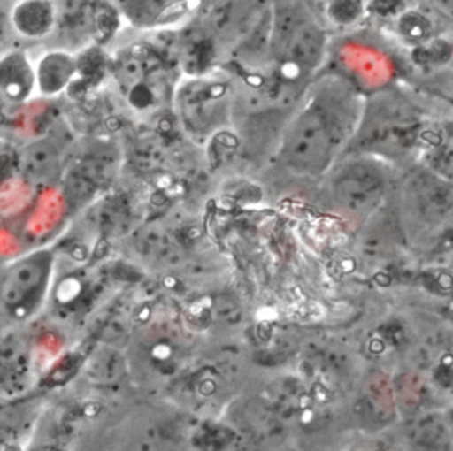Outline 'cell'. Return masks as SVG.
Here are the masks:
<instances>
[{
	"label": "cell",
	"mask_w": 453,
	"mask_h": 451,
	"mask_svg": "<svg viewBox=\"0 0 453 451\" xmlns=\"http://www.w3.org/2000/svg\"><path fill=\"white\" fill-rule=\"evenodd\" d=\"M365 108L352 83L327 73L304 85L281 131L280 157L296 173L320 175L354 141Z\"/></svg>",
	"instance_id": "cell-1"
},
{
	"label": "cell",
	"mask_w": 453,
	"mask_h": 451,
	"mask_svg": "<svg viewBox=\"0 0 453 451\" xmlns=\"http://www.w3.org/2000/svg\"><path fill=\"white\" fill-rule=\"evenodd\" d=\"M276 21L273 0H218L205 28L211 42L235 58L269 57Z\"/></svg>",
	"instance_id": "cell-2"
},
{
	"label": "cell",
	"mask_w": 453,
	"mask_h": 451,
	"mask_svg": "<svg viewBox=\"0 0 453 451\" xmlns=\"http://www.w3.org/2000/svg\"><path fill=\"white\" fill-rule=\"evenodd\" d=\"M324 34L320 27L297 11L276 12L269 57L276 64L280 80L294 81L308 76L322 58Z\"/></svg>",
	"instance_id": "cell-3"
},
{
	"label": "cell",
	"mask_w": 453,
	"mask_h": 451,
	"mask_svg": "<svg viewBox=\"0 0 453 451\" xmlns=\"http://www.w3.org/2000/svg\"><path fill=\"white\" fill-rule=\"evenodd\" d=\"M333 196L347 212H368L386 187L382 166L368 154L340 163L333 172Z\"/></svg>",
	"instance_id": "cell-4"
},
{
	"label": "cell",
	"mask_w": 453,
	"mask_h": 451,
	"mask_svg": "<svg viewBox=\"0 0 453 451\" xmlns=\"http://www.w3.org/2000/svg\"><path fill=\"white\" fill-rule=\"evenodd\" d=\"M51 267L48 251L30 253L12 262L4 274V299L12 306L25 304V299L35 301L46 287Z\"/></svg>",
	"instance_id": "cell-5"
},
{
	"label": "cell",
	"mask_w": 453,
	"mask_h": 451,
	"mask_svg": "<svg viewBox=\"0 0 453 451\" xmlns=\"http://www.w3.org/2000/svg\"><path fill=\"white\" fill-rule=\"evenodd\" d=\"M228 92L225 85L212 81H191L180 94V115L191 129H214L226 111Z\"/></svg>",
	"instance_id": "cell-6"
},
{
	"label": "cell",
	"mask_w": 453,
	"mask_h": 451,
	"mask_svg": "<svg viewBox=\"0 0 453 451\" xmlns=\"http://www.w3.org/2000/svg\"><path fill=\"white\" fill-rule=\"evenodd\" d=\"M193 0H119L122 14L136 27L156 28L180 19Z\"/></svg>",
	"instance_id": "cell-7"
},
{
	"label": "cell",
	"mask_w": 453,
	"mask_h": 451,
	"mask_svg": "<svg viewBox=\"0 0 453 451\" xmlns=\"http://www.w3.org/2000/svg\"><path fill=\"white\" fill-rule=\"evenodd\" d=\"M430 172L453 180V140H442L430 156Z\"/></svg>",
	"instance_id": "cell-8"
},
{
	"label": "cell",
	"mask_w": 453,
	"mask_h": 451,
	"mask_svg": "<svg viewBox=\"0 0 453 451\" xmlns=\"http://www.w3.org/2000/svg\"><path fill=\"white\" fill-rule=\"evenodd\" d=\"M434 4V7L442 12L444 16L453 18V0H430Z\"/></svg>",
	"instance_id": "cell-9"
},
{
	"label": "cell",
	"mask_w": 453,
	"mask_h": 451,
	"mask_svg": "<svg viewBox=\"0 0 453 451\" xmlns=\"http://www.w3.org/2000/svg\"><path fill=\"white\" fill-rule=\"evenodd\" d=\"M451 424H453V421H451Z\"/></svg>",
	"instance_id": "cell-10"
}]
</instances>
